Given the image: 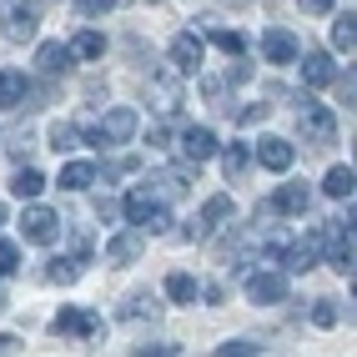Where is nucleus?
Wrapping results in <instances>:
<instances>
[{"instance_id":"7c9ffc66","label":"nucleus","mask_w":357,"mask_h":357,"mask_svg":"<svg viewBox=\"0 0 357 357\" xmlns=\"http://www.w3.org/2000/svg\"><path fill=\"white\" fill-rule=\"evenodd\" d=\"M172 227H176V222H172V211H166V206H151L146 222H141V231H151V236H166Z\"/></svg>"},{"instance_id":"0eeeda50","label":"nucleus","mask_w":357,"mask_h":357,"mask_svg":"<svg viewBox=\"0 0 357 357\" xmlns=\"http://www.w3.org/2000/svg\"><path fill=\"white\" fill-rule=\"evenodd\" d=\"M307 202H312V192H307L302 181H287V186H277V192H272L267 211H277V217H302Z\"/></svg>"},{"instance_id":"5701e85b","label":"nucleus","mask_w":357,"mask_h":357,"mask_svg":"<svg viewBox=\"0 0 357 357\" xmlns=\"http://www.w3.org/2000/svg\"><path fill=\"white\" fill-rule=\"evenodd\" d=\"M197 277L192 272H172V277H166V297H172V302H197Z\"/></svg>"},{"instance_id":"6ab92c4d","label":"nucleus","mask_w":357,"mask_h":357,"mask_svg":"<svg viewBox=\"0 0 357 357\" xmlns=\"http://www.w3.org/2000/svg\"><path fill=\"white\" fill-rule=\"evenodd\" d=\"M31 96V81L20 70H0V106H20Z\"/></svg>"},{"instance_id":"cd10ccee","label":"nucleus","mask_w":357,"mask_h":357,"mask_svg":"<svg viewBox=\"0 0 357 357\" xmlns=\"http://www.w3.org/2000/svg\"><path fill=\"white\" fill-rule=\"evenodd\" d=\"M121 206H126V217L141 227V222H146V211L156 206V197H151V192H126V202H121Z\"/></svg>"},{"instance_id":"7ed1b4c3","label":"nucleus","mask_w":357,"mask_h":357,"mask_svg":"<svg viewBox=\"0 0 357 357\" xmlns=\"http://www.w3.org/2000/svg\"><path fill=\"white\" fill-rule=\"evenodd\" d=\"M51 332H56V337H96L101 317L91 312V307H61V312L51 317Z\"/></svg>"},{"instance_id":"412c9836","label":"nucleus","mask_w":357,"mask_h":357,"mask_svg":"<svg viewBox=\"0 0 357 357\" xmlns=\"http://www.w3.org/2000/svg\"><path fill=\"white\" fill-rule=\"evenodd\" d=\"M352 181H357V176H352V166H332V172L322 176V192H327V197H337V202H342V197L352 202Z\"/></svg>"},{"instance_id":"4c0bfd02","label":"nucleus","mask_w":357,"mask_h":357,"mask_svg":"<svg viewBox=\"0 0 357 357\" xmlns=\"http://www.w3.org/2000/svg\"><path fill=\"white\" fill-rule=\"evenodd\" d=\"M302 10H307V15H327L332 0H302Z\"/></svg>"},{"instance_id":"a211bd4d","label":"nucleus","mask_w":357,"mask_h":357,"mask_svg":"<svg viewBox=\"0 0 357 357\" xmlns=\"http://www.w3.org/2000/svg\"><path fill=\"white\" fill-rule=\"evenodd\" d=\"M10 192H15L20 202H36V197L45 192V176L36 172V166H20V172L10 176Z\"/></svg>"},{"instance_id":"9b49d317","label":"nucleus","mask_w":357,"mask_h":357,"mask_svg":"<svg viewBox=\"0 0 357 357\" xmlns=\"http://www.w3.org/2000/svg\"><path fill=\"white\" fill-rule=\"evenodd\" d=\"M297 70H302L307 86H332V81H337V66H332L327 51H307V61H302Z\"/></svg>"},{"instance_id":"423d86ee","label":"nucleus","mask_w":357,"mask_h":357,"mask_svg":"<svg viewBox=\"0 0 357 357\" xmlns=\"http://www.w3.org/2000/svg\"><path fill=\"white\" fill-rule=\"evenodd\" d=\"M317 257H322V227L307 231L297 247H287V257H282V272H312Z\"/></svg>"},{"instance_id":"39448f33","label":"nucleus","mask_w":357,"mask_h":357,"mask_svg":"<svg viewBox=\"0 0 357 357\" xmlns=\"http://www.w3.org/2000/svg\"><path fill=\"white\" fill-rule=\"evenodd\" d=\"M267 172H292V161H297V146L292 141H282V136H261L257 141V151H252Z\"/></svg>"},{"instance_id":"1a4fd4ad","label":"nucleus","mask_w":357,"mask_h":357,"mask_svg":"<svg viewBox=\"0 0 357 357\" xmlns=\"http://www.w3.org/2000/svg\"><path fill=\"white\" fill-rule=\"evenodd\" d=\"M261 56H267L272 66H292L302 56V45H297L292 31H267V36H261Z\"/></svg>"},{"instance_id":"ddd939ff","label":"nucleus","mask_w":357,"mask_h":357,"mask_svg":"<svg viewBox=\"0 0 357 357\" xmlns=\"http://www.w3.org/2000/svg\"><path fill=\"white\" fill-rule=\"evenodd\" d=\"M172 66L181 70V76H192V70L202 66V40L197 36H176L172 40Z\"/></svg>"},{"instance_id":"37998d69","label":"nucleus","mask_w":357,"mask_h":357,"mask_svg":"<svg viewBox=\"0 0 357 357\" xmlns=\"http://www.w3.org/2000/svg\"><path fill=\"white\" fill-rule=\"evenodd\" d=\"M0 277H6V272H0Z\"/></svg>"},{"instance_id":"2f4dec72","label":"nucleus","mask_w":357,"mask_h":357,"mask_svg":"<svg viewBox=\"0 0 357 357\" xmlns=\"http://www.w3.org/2000/svg\"><path fill=\"white\" fill-rule=\"evenodd\" d=\"M217 352H222V357H252V352H261V347H257V342H247V337H231V342H222Z\"/></svg>"},{"instance_id":"f03ea898","label":"nucleus","mask_w":357,"mask_h":357,"mask_svg":"<svg viewBox=\"0 0 357 357\" xmlns=\"http://www.w3.org/2000/svg\"><path fill=\"white\" fill-rule=\"evenodd\" d=\"M297 126H302V136L312 141V146H332V141H337V116H332L322 101H302Z\"/></svg>"},{"instance_id":"393cba45","label":"nucleus","mask_w":357,"mask_h":357,"mask_svg":"<svg viewBox=\"0 0 357 357\" xmlns=\"http://www.w3.org/2000/svg\"><path fill=\"white\" fill-rule=\"evenodd\" d=\"M247 166H252V151H247V141H231V146H227V156H222V172H227V176H242Z\"/></svg>"},{"instance_id":"79ce46f5","label":"nucleus","mask_w":357,"mask_h":357,"mask_svg":"<svg viewBox=\"0 0 357 357\" xmlns=\"http://www.w3.org/2000/svg\"><path fill=\"white\" fill-rule=\"evenodd\" d=\"M116 6H126V0H116Z\"/></svg>"},{"instance_id":"c85d7f7f","label":"nucleus","mask_w":357,"mask_h":357,"mask_svg":"<svg viewBox=\"0 0 357 357\" xmlns=\"http://www.w3.org/2000/svg\"><path fill=\"white\" fill-rule=\"evenodd\" d=\"M312 322H317V327H337V322H342V302H332V297L312 302Z\"/></svg>"},{"instance_id":"b1692460","label":"nucleus","mask_w":357,"mask_h":357,"mask_svg":"<svg viewBox=\"0 0 357 357\" xmlns=\"http://www.w3.org/2000/svg\"><path fill=\"white\" fill-rule=\"evenodd\" d=\"M81 277V257H51L45 261V282H76Z\"/></svg>"},{"instance_id":"bb28decb","label":"nucleus","mask_w":357,"mask_h":357,"mask_svg":"<svg viewBox=\"0 0 357 357\" xmlns=\"http://www.w3.org/2000/svg\"><path fill=\"white\" fill-rule=\"evenodd\" d=\"M121 317H126V322H136V317H156V297H151V292H136V297H126Z\"/></svg>"},{"instance_id":"a19ab883","label":"nucleus","mask_w":357,"mask_h":357,"mask_svg":"<svg viewBox=\"0 0 357 357\" xmlns=\"http://www.w3.org/2000/svg\"><path fill=\"white\" fill-rule=\"evenodd\" d=\"M231 6H247V0H231Z\"/></svg>"},{"instance_id":"6e6552de","label":"nucleus","mask_w":357,"mask_h":357,"mask_svg":"<svg viewBox=\"0 0 357 357\" xmlns=\"http://www.w3.org/2000/svg\"><path fill=\"white\" fill-rule=\"evenodd\" d=\"M247 297H252L257 307H267V302H287V277H282V272H257V277L247 282Z\"/></svg>"},{"instance_id":"4468645a","label":"nucleus","mask_w":357,"mask_h":357,"mask_svg":"<svg viewBox=\"0 0 357 357\" xmlns=\"http://www.w3.org/2000/svg\"><path fill=\"white\" fill-rule=\"evenodd\" d=\"M70 61H76V56H70V45H61V40H45L40 51H36V66L45 70V76H61Z\"/></svg>"},{"instance_id":"ea45409f","label":"nucleus","mask_w":357,"mask_h":357,"mask_svg":"<svg viewBox=\"0 0 357 357\" xmlns=\"http://www.w3.org/2000/svg\"><path fill=\"white\" fill-rule=\"evenodd\" d=\"M0 222H6V202H0Z\"/></svg>"},{"instance_id":"9d476101","label":"nucleus","mask_w":357,"mask_h":357,"mask_svg":"<svg viewBox=\"0 0 357 357\" xmlns=\"http://www.w3.org/2000/svg\"><path fill=\"white\" fill-rule=\"evenodd\" d=\"M176 146L186 151V161H206V156H217V136H211L206 126H186Z\"/></svg>"},{"instance_id":"dca6fc26","label":"nucleus","mask_w":357,"mask_h":357,"mask_svg":"<svg viewBox=\"0 0 357 357\" xmlns=\"http://www.w3.org/2000/svg\"><path fill=\"white\" fill-rule=\"evenodd\" d=\"M86 186H96V166L91 161H66L61 166V192H86Z\"/></svg>"},{"instance_id":"4be33fe9","label":"nucleus","mask_w":357,"mask_h":357,"mask_svg":"<svg viewBox=\"0 0 357 357\" xmlns=\"http://www.w3.org/2000/svg\"><path fill=\"white\" fill-rule=\"evenodd\" d=\"M70 56H81V61L106 56V36H101V31H81L76 40H70Z\"/></svg>"},{"instance_id":"c9c22d12","label":"nucleus","mask_w":357,"mask_h":357,"mask_svg":"<svg viewBox=\"0 0 357 357\" xmlns=\"http://www.w3.org/2000/svg\"><path fill=\"white\" fill-rule=\"evenodd\" d=\"M131 352H151V357H172L176 342H151V347H131Z\"/></svg>"},{"instance_id":"f3484780","label":"nucleus","mask_w":357,"mask_h":357,"mask_svg":"<svg viewBox=\"0 0 357 357\" xmlns=\"http://www.w3.org/2000/svg\"><path fill=\"white\" fill-rule=\"evenodd\" d=\"M197 26H202V36H206L211 45H217V51H231V56L242 51V36H236V31H227V26H217V20H211V15H202Z\"/></svg>"},{"instance_id":"f257e3e1","label":"nucleus","mask_w":357,"mask_h":357,"mask_svg":"<svg viewBox=\"0 0 357 357\" xmlns=\"http://www.w3.org/2000/svg\"><path fill=\"white\" fill-rule=\"evenodd\" d=\"M136 131H141V116L131 106H111L101 116V126H86V141L91 146H126Z\"/></svg>"},{"instance_id":"20e7f679","label":"nucleus","mask_w":357,"mask_h":357,"mask_svg":"<svg viewBox=\"0 0 357 357\" xmlns=\"http://www.w3.org/2000/svg\"><path fill=\"white\" fill-rule=\"evenodd\" d=\"M20 231H26L31 247H51L61 236V217L51 206H26V217H20Z\"/></svg>"},{"instance_id":"72a5a7b5","label":"nucleus","mask_w":357,"mask_h":357,"mask_svg":"<svg viewBox=\"0 0 357 357\" xmlns=\"http://www.w3.org/2000/svg\"><path fill=\"white\" fill-rule=\"evenodd\" d=\"M176 236H181V242H202V236H206V222H186Z\"/></svg>"},{"instance_id":"aec40b11","label":"nucleus","mask_w":357,"mask_h":357,"mask_svg":"<svg viewBox=\"0 0 357 357\" xmlns=\"http://www.w3.org/2000/svg\"><path fill=\"white\" fill-rule=\"evenodd\" d=\"M332 45H337L342 56H352V45H357V15L342 10L337 20H332Z\"/></svg>"},{"instance_id":"58836bf2","label":"nucleus","mask_w":357,"mask_h":357,"mask_svg":"<svg viewBox=\"0 0 357 357\" xmlns=\"http://www.w3.org/2000/svg\"><path fill=\"white\" fill-rule=\"evenodd\" d=\"M20 347V337H10V332H0V357H6V352H15Z\"/></svg>"},{"instance_id":"f8f14e48","label":"nucleus","mask_w":357,"mask_h":357,"mask_svg":"<svg viewBox=\"0 0 357 357\" xmlns=\"http://www.w3.org/2000/svg\"><path fill=\"white\" fill-rule=\"evenodd\" d=\"M36 26H40V10L36 6H10V15H6V36L10 40H31Z\"/></svg>"},{"instance_id":"c756f323","label":"nucleus","mask_w":357,"mask_h":357,"mask_svg":"<svg viewBox=\"0 0 357 357\" xmlns=\"http://www.w3.org/2000/svg\"><path fill=\"white\" fill-rule=\"evenodd\" d=\"M76 141H81V131L70 126V121H56V126H51V146H56L61 156H66V151H76Z\"/></svg>"},{"instance_id":"2eb2a0df","label":"nucleus","mask_w":357,"mask_h":357,"mask_svg":"<svg viewBox=\"0 0 357 357\" xmlns=\"http://www.w3.org/2000/svg\"><path fill=\"white\" fill-rule=\"evenodd\" d=\"M136 252H141V236L136 231H121V236H111V242H106V261H111V267H131Z\"/></svg>"},{"instance_id":"f704fd0d","label":"nucleus","mask_w":357,"mask_h":357,"mask_svg":"<svg viewBox=\"0 0 357 357\" xmlns=\"http://www.w3.org/2000/svg\"><path fill=\"white\" fill-rule=\"evenodd\" d=\"M247 76H252V66H247V61H231V70H227V81H231V86H242Z\"/></svg>"},{"instance_id":"473e14b6","label":"nucleus","mask_w":357,"mask_h":357,"mask_svg":"<svg viewBox=\"0 0 357 357\" xmlns=\"http://www.w3.org/2000/svg\"><path fill=\"white\" fill-rule=\"evenodd\" d=\"M15 261H20L15 242H0V272H15Z\"/></svg>"},{"instance_id":"a878e982","label":"nucleus","mask_w":357,"mask_h":357,"mask_svg":"<svg viewBox=\"0 0 357 357\" xmlns=\"http://www.w3.org/2000/svg\"><path fill=\"white\" fill-rule=\"evenodd\" d=\"M231 217H236L231 197H211V202H206V211H202V222H206V227H222V222H231Z\"/></svg>"},{"instance_id":"e433bc0d","label":"nucleus","mask_w":357,"mask_h":357,"mask_svg":"<svg viewBox=\"0 0 357 357\" xmlns=\"http://www.w3.org/2000/svg\"><path fill=\"white\" fill-rule=\"evenodd\" d=\"M111 6H116V0H81V10H86V15H106Z\"/></svg>"}]
</instances>
